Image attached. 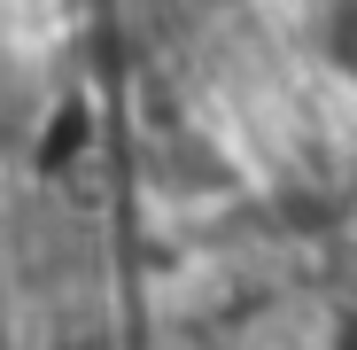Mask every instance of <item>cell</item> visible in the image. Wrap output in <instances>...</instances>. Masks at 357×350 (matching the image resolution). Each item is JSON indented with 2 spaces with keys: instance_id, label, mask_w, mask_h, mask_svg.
<instances>
[{
  "instance_id": "1",
  "label": "cell",
  "mask_w": 357,
  "mask_h": 350,
  "mask_svg": "<svg viewBox=\"0 0 357 350\" xmlns=\"http://www.w3.org/2000/svg\"><path fill=\"white\" fill-rule=\"evenodd\" d=\"M319 54H326V71L357 86V0H326L319 8Z\"/></svg>"
},
{
  "instance_id": "2",
  "label": "cell",
  "mask_w": 357,
  "mask_h": 350,
  "mask_svg": "<svg viewBox=\"0 0 357 350\" xmlns=\"http://www.w3.org/2000/svg\"><path fill=\"white\" fill-rule=\"evenodd\" d=\"M334 350H357V296H349V312H342V327H334Z\"/></svg>"
}]
</instances>
